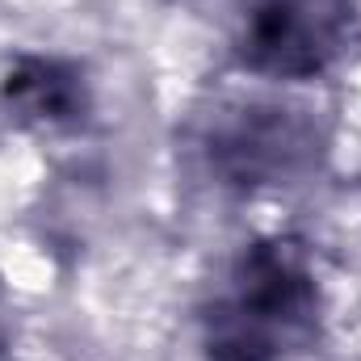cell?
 <instances>
[{"label": "cell", "mask_w": 361, "mask_h": 361, "mask_svg": "<svg viewBox=\"0 0 361 361\" xmlns=\"http://www.w3.org/2000/svg\"><path fill=\"white\" fill-rule=\"evenodd\" d=\"M4 345H8V319H4V302H0V353H4Z\"/></svg>", "instance_id": "5b68a950"}, {"label": "cell", "mask_w": 361, "mask_h": 361, "mask_svg": "<svg viewBox=\"0 0 361 361\" xmlns=\"http://www.w3.org/2000/svg\"><path fill=\"white\" fill-rule=\"evenodd\" d=\"M357 0H252L235 55L265 80H315L349 47Z\"/></svg>", "instance_id": "3957f363"}, {"label": "cell", "mask_w": 361, "mask_h": 361, "mask_svg": "<svg viewBox=\"0 0 361 361\" xmlns=\"http://www.w3.org/2000/svg\"><path fill=\"white\" fill-rule=\"evenodd\" d=\"M319 277L302 240L244 244L202 307L206 361H294L319 336Z\"/></svg>", "instance_id": "6da1fadb"}, {"label": "cell", "mask_w": 361, "mask_h": 361, "mask_svg": "<svg viewBox=\"0 0 361 361\" xmlns=\"http://www.w3.org/2000/svg\"><path fill=\"white\" fill-rule=\"evenodd\" d=\"M328 130L302 101L248 97L210 114L202 130V156L210 177L227 189L257 193L294 185L324 160Z\"/></svg>", "instance_id": "7a4b0ae2"}, {"label": "cell", "mask_w": 361, "mask_h": 361, "mask_svg": "<svg viewBox=\"0 0 361 361\" xmlns=\"http://www.w3.org/2000/svg\"><path fill=\"white\" fill-rule=\"evenodd\" d=\"M0 105L30 130H72L89 122L92 85L63 55H17L0 76Z\"/></svg>", "instance_id": "277c9868"}]
</instances>
